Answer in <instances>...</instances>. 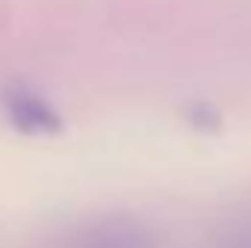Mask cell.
<instances>
[{"label":"cell","instance_id":"cell-1","mask_svg":"<svg viewBox=\"0 0 251 248\" xmlns=\"http://www.w3.org/2000/svg\"><path fill=\"white\" fill-rule=\"evenodd\" d=\"M0 102L9 125L24 137H59L64 131L62 111L26 85H9L0 94Z\"/></svg>","mask_w":251,"mask_h":248},{"label":"cell","instance_id":"cell-2","mask_svg":"<svg viewBox=\"0 0 251 248\" xmlns=\"http://www.w3.org/2000/svg\"><path fill=\"white\" fill-rule=\"evenodd\" d=\"M187 117H190V123L196 125L199 131H213V128H219V111H216L213 105L196 102V105H190L187 108Z\"/></svg>","mask_w":251,"mask_h":248}]
</instances>
